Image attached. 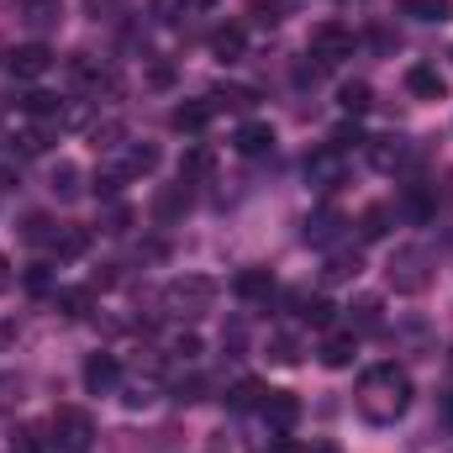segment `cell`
<instances>
[{"label": "cell", "instance_id": "cell-38", "mask_svg": "<svg viewBox=\"0 0 453 453\" xmlns=\"http://www.w3.org/2000/svg\"><path fill=\"white\" fill-rule=\"evenodd\" d=\"M127 226H132V211H127V206H111V211H106V226H101V232H111V237H121Z\"/></svg>", "mask_w": 453, "mask_h": 453}, {"label": "cell", "instance_id": "cell-2", "mask_svg": "<svg viewBox=\"0 0 453 453\" xmlns=\"http://www.w3.org/2000/svg\"><path fill=\"white\" fill-rule=\"evenodd\" d=\"M211 306H217V280H206V274H180V280L164 285V311L180 317V322L206 317Z\"/></svg>", "mask_w": 453, "mask_h": 453}, {"label": "cell", "instance_id": "cell-7", "mask_svg": "<svg viewBox=\"0 0 453 453\" xmlns=\"http://www.w3.org/2000/svg\"><path fill=\"white\" fill-rule=\"evenodd\" d=\"M264 422H269V433H290L301 422V395L296 390H269L264 395Z\"/></svg>", "mask_w": 453, "mask_h": 453}, {"label": "cell", "instance_id": "cell-25", "mask_svg": "<svg viewBox=\"0 0 453 453\" xmlns=\"http://www.w3.org/2000/svg\"><path fill=\"white\" fill-rule=\"evenodd\" d=\"M401 16H417V21H449L453 0H401Z\"/></svg>", "mask_w": 453, "mask_h": 453}, {"label": "cell", "instance_id": "cell-30", "mask_svg": "<svg viewBox=\"0 0 453 453\" xmlns=\"http://www.w3.org/2000/svg\"><path fill=\"white\" fill-rule=\"evenodd\" d=\"M58 106H64V101H58V96H48V90H32V96L21 101V111L37 116V121H58Z\"/></svg>", "mask_w": 453, "mask_h": 453}, {"label": "cell", "instance_id": "cell-5", "mask_svg": "<svg viewBox=\"0 0 453 453\" xmlns=\"http://www.w3.org/2000/svg\"><path fill=\"white\" fill-rule=\"evenodd\" d=\"M342 174H348V153H338L333 142H322L317 153H306V185H317V190H338Z\"/></svg>", "mask_w": 453, "mask_h": 453}, {"label": "cell", "instance_id": "cell-29", "mask_svg": "<svg viewBox=\"0 0 453 453\" xmlns=\"http://www.w3.org/2000/svg\"><path fill=\"white\" fill-rule=\"evenodd\" d=\"M11 449H16V453H48V449H53V438H48L42 427H32V422H27V427H16V433H11Z\"/></svg>", "mask_w": 453, "mask_h": 453}, {"label": "cell", "instance_id": "cell-48", "mask_svg": "<svg viewBox=\"0 0 453 453\" xmlns=\"http://www.w3.org/2000/svg\"><path fill=\"white\" fill-rule=\"evenodd\" d=\"M11 285V264H5V253H0V290Z\"/></svg>", "mask_w": 453, "mask_h": 453}, {"label": "cell", "instance_id": "cell-9", "mask_svg": "<svg viewBox=\"0 0 453 453\" xmlns=\"http://www.w3.org/2000/svg\"><path fill=\"white\" fill-rule=\"evenodd\" d=\"M121 385V364H116V353H90L85 358V390L90 395H106Z\"/></svg>", "mask_w": 453, "mask_h": 453}, {"label": "cell", "instance_id": "cell-23", "mask_svg": "<svg viewBox=\"0 0 453 453\" xmlns=\"http://www.w3.org/2000/svg\"><path fill=\"white\" fill-rule=\"evenodd\" d=\"M53 253H58V258H85V253H90V226H64V232L53 237Z\"/></svg>", "mask_w": 453, "mask_h": 453}, {"label": "cell", "instance_id": "cell-40", "mask_svg": "<svg viewBox=\"0 0 453 453\" xmlns=\"http://www.w3.org/2000/svg\"><path fill=\"white\" fill-rule=\"evenodd\" d=\"M48 137H53L48 127H32V132L21 137V153H42V148H48Z\"/></svg>", "mask_w": 453, "mask_h": 453}, {"label": "cell", "instance_id": "cell-1", "mask_svg": "<svg viewBox=\"0 0 453 453\" xmlns=\"http://www.w3.org/2000/svg\"><path fill=\"white\" fill-rule=\"evenodd\" d=\"M358 417L364 422H374V427H385V422H395L406 406H411V380H406V369H395V364H380V369H369L364 380H358Z\"/></svg>", "mask_w": 453, "mask_h": 453}, {"label": "cell", "instance_id": "cell-11", "mask_svg": "<svg viewBox=\"0 0 453 453\" xmlns=\"http://www.w3.org/2000/svg\"><path fill=\"white\" fill-rule=\"evenodd\" d=\"M406 90H411L417 101H443V96H449V80H443L433 64H411V69H406Z\"/></svg>", "mask_w": 453, "mask_h": 453}, {"label": "cell", "instance_id": "cell-8", "mask_svg": "<svg viewBox=\"0 0 453 453\" xmlns=\"http://www.w3.org/2000/svg\"><path fill=\"white\" fill-rule=\"evenodd\" d=\"M5 69H11V80H42V74L53 69V53H48L42 42H27V48H16V53L5 58Z\"/></svg>", "mask_w": 453, "mask_h": 453}, {"label": "cell", "instance_id": "cell-18", "mask_svg": "<svg viewBox=\"0 0 453 453\" xmlns=\"http://www.w3.org/2000/svg\"><path fill=\"white\" fill-rule=\"evenodd\" d=\"M338 232H342V217L333 211V206H322L317 217H306V242H317V248L338 242Z\"/></svg>", "mask_w": 453, "mask_h": 453}, {"label": "cell", "instance_id": "cell-24", "mask_svg": "<svg viewBox=\"0 0 453 453\" xmlns=\"http://www.w3.org/2000/svg\"><path fill=\"white\" fill-rule=\"evenodd\" d=\"M53 301H58V311H64V317H90V306H96V290H85V285H69V290H58Z\"/></svg>", "mask_w": 453, "mask_h": 453}, {"label": "cell", "instance_id": "cell-13", "mask_svg": "<svg viewBox=\"0 0 453 453\" xmlns=\"http://www.w3.org/2000/svg\"><path fill=\"white\" fill-rule=\"evenodd\" d=\"M232 290H237V301H269L274 296V274L269 269H237Z\"/></svg>", "mask_w": 453, "mask_h": 453}, {"label": "cell", "instance_id": "cell-35", "mask_svg": "<svg viewBox=\"0 0 453 453\" xmlns=\"http://www.w3.org/2000/svg\"><path fill=\"white\" fill-rule=\"evenodd\" d=\"M353 322H358L364 333H374V327H380V301H374V296H364V301L353 306Z\"/></svg>", "mask_w": 453, "mask_h": 453}, {"label": "cell", "instance_id": "cell-4", "mask_svg": "<svg viewBox=\"0 0 453 453\" xmlns=\"http://www.w3.org/2000/svg\"><path fill=\"white\" fill-rule=\"evenodd\" d=\"M390 285H395L401 296L427 290V248H395V258H390Z\"/></svg>", "mask_w": 453, "mask_h": 453}, {"label": "cell", "instance_id": "cell-49", "mask_svg": "<svg viewBox=\"0 0 453 453\" xmlns=\"http://www.w3.org/2000/svg\"><path fill=\"white\" fill-rule=\"evenodd\" d=\"M306 453H342V449H338V443H311Z\"/></svg>", "mask_w": 453, "mask_h": 453}, {"label": "cell", "instance_id": "cell-3", "mask_svg": "<svg viewBox=\"0 0 453 453\" xmlns=\"http://www.w3.org/2000/svg\"><path fill=\"white\" fill-rule=\"evenodd\" d=\"M96 449V422L80 406H58L53 411V453H90Z\"/></svg>", "mask_w": 453, "mask_h": 453}, {"label": "cell", "instance_id": "cell-45", "mask_svg": "<svg viewBox=\"0 0 453 453\" xmlns=\"http://www.w3.org/2000/svg\"><path fill=\"white\" fill-rule=\"evenodd\" d=\"M269 453H306V449H301V443H296L290 433H274V443H269Z\"/></svg>", "mask_w": 453, "mask_h": 453}, {"label": "cell", "instance_id": "cell-28", "mask_svg": "<svg viewBox=\"0 0 453 453\" xmlns=\"http://www.w3.org/2000/svg\"><path fill=\"white\" fill-rule=\"evenodd\" d=\"M338 106L348 116H364L369 106H374V90H369L364 80H353V85H342V90H338Z\"/></svg>", "mask_w": 453, "mask_h": 453}, {"label": "cell", "instance_id": "cell-44", "mask_svg": "<svg viewBox=\"0 0 453 453\" xmlns=\"http://www.w3.org/2000/svg\"><path fill=\"white\" fill-rule=\"evenodd\" d=\"M27 290H48V264H32L27 269Z\"/></svg>", "mask_w": 453, "mask_h": 453}, {"label": "cell", "instance_id": "cell-34", "mask_svg": "<svg viewBox=\"0 0 453 453\" xmlns=\"http://www.w3.org/2000/svg\"><path fill=\"white\" fill-rule=\"evenodd\" d=\"M64 16V0H27V21H37V27H53Z\"/></svg>", "mask_w": 453, "mask_h": 453}, {"label": "cell", "instance_id": "cell-17", "mask_svg": "<svg viewBox=\"0 0 453 453\" xmlns=\"http://www.w3.org/2000/svg\"><path fill=\"white\" fill-rule=\"evenodd\" d=\"M264 395H269L264 380H237V385L226 390V406H232V411H264Z\"/></svg>", "mask_w": 453, "mask_h": 453}, {"label": "cell", "instance_id": "cell-22", "mask_svg": "<svg viewBox=\"0 0 453 453\" xmlns=\"http://www.w3.org/2000/svg\"><path fill=\"white\" fill-rule=\"evenodd\" d=\"M158 169V148L153 142H137V148H127V158H121V174L127 180H137V174H153Z\"/></svg>", "mask_w": 453, "mask_h": 453}, {"label": "cell", "instance_id": "cell-37", "mask_svg": "<svg viewBox=\"0 0 453 453\" xmlns=\"http://www.w3.org/2000/svg\"><path fill=\"white\" fill-rule=\"evenodd\" d=\"M185 11H190V0H153V16L158 21H180Z\"/></svg>", "mask_w": 453, "mask_h": 453}, {"label": "cell", "instance_id": "cell-27", "mask_svg": "<svg viewBox=\"0 0 453 453\" xmlns=\"http://www.w3.org/2000/svg\"><path fill=\"white\" fill-rule=\"evenodd\" d=\"M48 190H53L58 201H74V196H80V169H74V164H53Z\"/></svg>", "mask_w": 453, "mask_h": 453}, {"label": "cell", "instance_id": "cell-10", "mask_svg": "<svg viewBox=\"0 0 453 453\" xmlns=\"http://www.w3.org/2000/svg\"><path fill=\"white\" fill-rule=\"evenodd\" d=\"M232 148H237L242 158H264V153L274 148V127H269V121H242V127L232 132Z\"/></svg>", "mask_w": 453, "mask_h": 453}, {"label": "cell", "instance_id": "cell-47", "mask_svg": "<svg viewBox=\"0 0 453 453\" xmlns=\"http://www.w3.org/2000/svg\"><path fill=\"white\" fill-rule=\"evenodd\" d=\"M116 5H121V0H85V11H90V16H111Z\"/></svg>", "mask_w": 453, "mask_h": 453}, {"label": "cell", "instance_id": "cell-39", "mask_svg": "<svg viewBox=\"0 0 453 453\" xmlns=\"http://www.w3.org/2000/svg\"><path fill=\"white\" fill-rule=\"evenodd\" d=\"M121 180H127L121 169H116V174H101V180H96V196H101V201H116V190H121Z\"/></svg>", "mask_w": 453, "mask_h": 453}, {"label": "cell", "instance_id": "cell-41", "mask_svg": "<svg viewBox=\"0 0 453 453\" xmlns=\"http://www.w3.org/2000/svg\"><path fill=\"white\" fill-rule=\"evenodd\" d=\"M201 390H206L201 380H180V385H174V401H185V406H196V401H201Z\"/></svg>", "mask_w": 453, "mask_h": 453}, {"label": "cell", "instance_id": "cell-36", "mask_svg": "<svg viewBox=\"0 0 453 453\" xmlns=\"http://www.w3.org/2000/svg\"><path fill=\"white\" fill-rule=\"evenodd\" d=\"M358 142H364V132H358L353 121H342L338 132H333V148H338V153H348V148H358Z\"/></svg>", "mask_w": 453, "mask_h": 453}, {"label": "cell", "instance_id": "cell-26", "mask_svg": "<svg viewBox=\"0 0 453 453\" xmlns=\"http://www.w3.org/2000/svg\"><path fill=\"white\" fill-rule=\"evenodd\" d=\"M253 101H258V90H248V85H217L211 90V106H232V111H253Z\"/></svg>", "mask_w": 453, "mask_h": 453}, {"label": "cell", "instance_id": "cell-20", "mask_svg": "<svg viewBox=\"0 0 453 453\" xmlns=\"http://www.w3.org/2000/svg\"><path fill=\"white\" fill-rule=\"evenodd\" d=\"M211 111H217L211 101H185V106H174L169 127H174V132H201V127L211 121Z\"/></svg>", "mask_w": 453, "mask_h": 453}, {"label": "cell", "instance_id": "cell-12", "mask_svg": "<svg viewBox=\"0 0 453 453\" xmlns=\"http://www.w3.org/2000/svg\"><path fill=\"white\" fill-rule=\"evenodd\" d=\"M406 158H411V142H406V137H374V142H369V164L385 169V174H390V169H406Z\"/></svg>", "mask_w": 453, "mask_h": 453}, {"label": "cell", "instance_id": "cell-31", "mask_svg": "<svg viewBox=\"0 0 453 453\" xmlns=\"http://www.w3.org/2000/svg\"><path fill=\"white\" fill-rule=\"evenodd\" d=\"M358 269H364V258H358V253H333L322 274H327V280L338 285V280H358Z\"/></svg>", "mask_w": 453, "mask_h": 453}, {"label": "cell", "instance_id": "cell-43", "mask_svg": "<svg viewBox=\"0 0 453 453\" xmlns=\"http://www.w3.org/2000/svg\"><path fill=\"white\" fill-rule=\"evenodd\" d=\"M253 16L274 27V21H280V0H253Z\"/></svg>", "mask_w": 453, "mask_h": 453}, {"label": "cell", "instance_id": "cell-21", "mask_svg": "<svg viewBox=\"0 0 453 453\" xmlns=\"http://www.w3.org/2000/svg\"><path fill=\"white\" fill-rule=\"evenodd\" d=\"M211 169H217V153H211V148H201V142L185 148V158H180V180H185V185H190V180H206Z\"/></svg>", "mask_w": 453, "mask_h": 453}, {"label": "cell", "instance_id": "cell-33", "mask_svg": "<svg viewBox=\"0 0 453 453\" xmlns=\"http://www.w3.org/2000/svg\"><path fill=\"white\" fill-rule=\"evenodd\" d=\"M269 358L290 369V364H301V342L290 338V333H274V338H269Z\"/></svg>", "mask_w": 453, "mask_h": 453}, {"label": "cell", "instance_id": "cell-6", "mask_svg": "<svg viewBox=\"0 0 453 453\" xmlns=\"http://www.w3.org/2000/svg\"><path fill=\"white\" fill-rule=\"evenodd\" d=\"M348 53H353V32H348L342 21H317V27H311V58L342 64Z\"/></svg>", "mask_w": 453, "mask_h": 453}, {"label": "cell", "instance_id": "cell-32", "mask_svg": "<svg viewBox=\"0 0 453 453\" xmlns=\"http://www.w3.org/2000/svg\"><path fill=\"white\" fill-rule=\"evenodd\" d=\"M358 232H364L369 242H380V237L390 232V206H369V211L358 217Z\"/></svg>", "mask_w": 453, "mask_h": 453}, {"label": "cell", "instance_id": "cell-14", "mask_svg": "<svg viewBox=\"0 0 453 453\" xmlns=\"http://www.w3.org/2000/svg\"><path fill=\"white\" fill-rule=\"evenodd\" d=\"M296 317H301L306 327H322V333H327V327L338 322V306H333L327 296H296Z\"/></svg>", "mask_w": 453, "mask_h": 453}, {"label": "cell", "instance_id": "cell-19", "mask_svg": "<svg viewBox=\"0 0 453 453\" xmlns=\"http://www.w3.org/2000/svg\"><path fill=\"white\" fill-rule=\"evenodd\" d=\"M353 353H358V338L353 333H327V342H322V364L327 369H348Z\"/></svg>", "mask_w": 453, "mask_h": 453}, {"label": "cell", "instance_id": "cell-16", "mask_svg": "<svg viewBox=\"0 0 453 453\" xmlns=\"http://www.w3.org/2000/svg\"><path fill=\"white\" fill-rule=\"evenodd\" d=\"M190 211V185L180 180V185H169L158 201H153V222H174V217H185Z\"/></svg>", "mask_w": 453, "mask_h": 453}, {"label": "cell", "instance_id": "cell-46", "mask_svg": "<svg viewBox=\"0 0 453 453\" xmlns=\"http://www.w3.org/2000/svg\"><path fill=\"white\" fill-rule=\"evenodd\" d=\"M211 453H242V443L226 438V433H217V438H211Z\"/></svg>", "mask_w": 453, "mask_h": 453}, {"label": "cell", "instance_id": "cell-42", "mask_svg": "<svg viewBox=\"0 0 453 453\" xmlns=\"http://www.w3.org/2000/svg\"><path fill=\"white\" fill-rule=\"evenodd\" d=\"M196 353H201V338H196V333H185V338H174V358H185V364H190Z\"/></svg>", "mask_w": 453, "mask_h": 453}, {"label": "cell", "instance_id": "cell-15", "mask_svg": "<svg viewBox=\"0 0 453 453\" xmlns=\"http://www.w3.org/2000/svg\"><path fill=\"white\" fill-rule=\"evenodd\" d=\"M242 48H248V32L237 27V21H226L211 32V58H222V64H237L242 58Z\"/></svg>", "mask_w": 453, "mask_h": 453}]
</instances>
